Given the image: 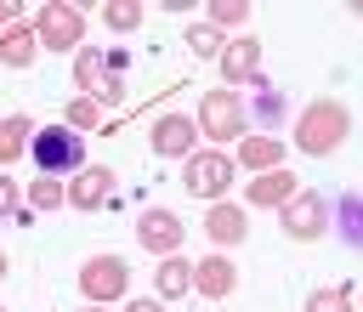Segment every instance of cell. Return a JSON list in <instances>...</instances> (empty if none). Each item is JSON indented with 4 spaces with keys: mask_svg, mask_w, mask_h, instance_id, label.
Here are the masks:
<instances>
[{
    "mask_svg": "<svg viewBox=\"0 0 363 312\" xmlns=\"http://www.w3.org/2000/svg\"><path fill=\"white\" fill-rule=\"evenodd\" d=\"M346 125H352L346 108L323 96V102H312V108L301 113V136H295V142H301L306 153H335V147L346 142Z\"/></svg>",
    "mask_w": 363,
    "mask_h": 312,
    "instance_id": "obj_1",
    "label": "cell"
},
{
    "mask_svg": "<svg viewBox=\"0 0 363 312\" xmlns=\"http://www.w3.org/2000/svg\"><path fill=\"white\" fill-rule=\"evenodd\" d=\"M74 79H79V85H96V96H102V102H125V51H113V57L79 51Z\"/></svg>",
    "mask_w": 363,
    "mask_h": 312,
    "instance_id": "obj_2",
    "label": "cell"
},
{
    "mask_svg": "<svg viewBox=\"0 0 363 312\" xmlns=\"http://www.w3.org/2000/svg\"><path fill=\"white\" fill-rule=\"evenodd\" d=\"M34 165H40V176H62V170H74L79 159H85V147H79V130H34Z\"/></svg>",
    "mask_w": 363,
    "mask_h": 312,
    "instance_id": "obj_3",
    "label": "cell"
},
{
    "mask_svg": "<svg viewBox=\"0 0 363 312\" xmlns=\"http://www.w3.org/2000/svg\"><path fill=\"white\" fill-rule=\"evenodd\" d=\"M34 40H45V51H74V45L85 40V17H79L74 6H40Z\"/></svg>",
    "mask_w": 363,
    "mask_h": 312,
    "instance_id": "obj_4",
    "label": "cell"
},
{
    "mask_svg": "<svg viewBox=\"0 0 363 312\" xmlns=\"http://www.w3.org/2000/svg\"><path fill=\"white\" fill-rule=\"evenodd\" d=\"M125 284H130V272H125L119 255H96V261H85V272H79V289H85L91 306H96V301H119Z\"/></svg>",
    "mask_w": 363,
    "mask_h": 312,
    "instance_id": "obj_5",
    "label": "cell"
},
{
    "mask_svg": "<svg viewBox=\"0 0 363 312\" xmlns=\"http://www.w3.org/2000/svg\"><path fill=\"white\" fill-rule=\"evenodd\" d=\"M199 130L216 136V142L238 136V130H244V108H238V96H233V91H210V96L199 102Z\"/></svg>",
    "mask_w": 363,
    "mask_h": 312,
    "instance_id": "obj_6",
    "label": "cell"
},
{
    "mask_svg": "<svg viewBox=\"0 0 363 312\" xmlns=\"http://www.w3.org/2000/svg\"><path fill=\"white\" fill-rule=\"evenodd\" d=\"M227 176H233L227 153H193L187 159V193H199V199H221L227 193Z\"/></svg>",
    "mask_w": 363,
    "mask_h": 312,
    "instance_id": "obj_7",
    "label": "cell"
},
{
    "mask_svg": "<svg viewBox=\"0 0 363 312\" xmlns=\"http://www.w3.org/2000/svg\"><path fill=\"white\" fill-rule=\"evenodd\" d=\"M323 216H329V210H323L318 193H295V199L284 204V233H289V238H318V233H323Z\"/></svg>",
    "mask_w": 363,
    "mask_h": 312,
    "instance_id": "obj_8",
    "label": "cell"
},
{
    "mask_svg": "<svg viewBox=\"0 0 363 312\" xmlns=\"http://www.w3.org/2000/svg\"><path fill=\"white\" fill-rule=\"evenodd\" d=\"M193 136H199V125H193L187 113H164V119L153 125V153H164V159L193 153Z\"/></svg>",
    "mask_w": 363,
    "mask_h": 312,
    "instance_id": "obj_9",
    "label": "cell"
},
{
    "mask_svg": "<svg viewBox=\"0 0 363 312\" xmlns=\"http://www.w3.org/2000/svg\"><path fill=\"white\" fill-rule=\"evenodd\" d=\"M136 238H142V250L170 255V250L182 244V216H170V210H147V216H142V227H136Z\"/></svg>",
    "mask_w": 363,
    "mask_h": 312,
    "instance_id": "obj_10",
    "label": "cell"
},
{
    "mask_svg": "<svg viewBox=\"0 0 363 312\" xmlns=\"http://www.w3.org/2000/svg\"><path fill=\"white\" fill-rule=\"evenodd\" d=\"M255 68H261V40H227V51H221V74H227V85L255 79Z\"/></svg>",
    "mask_w": 363,
    "mask_h": 312,
    "instance_id": "obj_11",
    "label": "cell"
},
{
    "mask_svg": "<svg viewBox=\"0 0 363 312\" xmlns=\"http://www.w3.org/2000/svg\"><path fill=\"white\" fill-rule=\"evenodd\" d=\"M233 284H238V272H233L221 255H210V261H199V267H193V289H199V295H210V301L233 295Z\"/></svg>",
    "mask_w": 363,
    "mask_h": 312,
    "instance_id": "obj_12",
    "label": "cell"
},
{
    "mask_svg": "<svg viewBox=\"0 0 363 312\" xmlns=\"http://www.w3.org/2000/svg\"><path fill=\"white\" fill-rule=\"evenodd\" d=\"M108 193H113V170H102V165H91L74 187H68V199L79 204V210H91V204H108Z\"/></svg>",
    "mask_w": 363,
    "mask_h": 312,
    "instance_id": "obj_13",
    "label": "cell"
},
{
    "mask_svg": "<svg viewBox=\"0 0 363 312\" xmlns=\"http://www.w3.org/2000/svg\"><path fill=\"white\" fill-rule=\"evenodd\" d=\"M295 193H301V187H295V176H289V170H267V176H255V182H250V199H255V204H289Z\"/></svg>",
    "mask_w": 363,
    "mask_h": 312,
    "instance_id": "obj_14",
    "label": "cell"
},
{
    "mask_svg": "<svg viewBox=\"0 0 363 312\" xmlns=\"http://www.w3.org/2000/svg\"><path fill=\"white\" fill-rule=\"evenodd\" d=\"M34 45H40L34 28H6V34H0V62H6V68H28V62H34Z\"/></svg>",
    "mask_w": 363,
    "mask_h": 312,
    "instance_id": "obj_15",
    "label": "cell"
},
{
    "mask_svg": "<svg viewBox=\"0 0 363 312\" xmlns=\"http://www.w3.org/2000/svg\"><path fill=\"white\" fill-rule=\"evenodd\" d=\"M204 227H210V238H216V244H238V238H244V210L216 204V210L204 216Z\"/></svg>",
    "mask_w": 363,
    "mask_h": 312,
    "instance_id": "obj_16",
    "label": "cell"
},
{
    "mask_svg": "<svg viewBox=\"0 0 363 312\" xmlns=\"http://www.w3.org/2000/svg\"><path fill=\"white\" fill-rule=\"evenodd\" d=\"M238 159H244L250 170H278V159H284V147H278L272 136H244V147H238Z\"/></svg>",
    "mask_w": 363,
    "mask_h": 312,
    "instance_id": "obj_17",
    "label": "cell"
},
{
    "mask_svg": "<svg viewBox=\"0 0 363 312\" xmlns=\"http://www.w3.org/2000/svg\"><path fill=\"white\" fill-rule=\"evenodd\" d=\"M28 130H34V125H28L23 113H11V119H0V165H11V159H17L23 147H28Z\"/></svg>",
    "mask_w": 363,
    "mask_h": 312,
    "instance_id": "obj_18",
    "label": "cell"
},
{
    "mask_svg": "<svg viewBox=\"0 0 363 312\" xmlns=\"http://www.w3.org/2000/svg\"><path fill=\"white\" fill-rule=\"evenodd\" d=\"M193 284V267L182 261V255H164V267H159V295H182Z\"/></svg>",
    "mask_w": 363,
    "mask_h": 312,
    "instance_id": "obj_19",
    "label": "cell"
},
{
    "mask_svg": "<svg viewBox=\"0 0 363 312\" xmlns=\"http://www.w3.org/2000/svg\"><path fill=\"white\" fill-rule=\"evenodd\" d=\"M340 233H346V244H363V193L340 199Z\"/></svg>",
    "mask_w": 363,
    "mask_h": 312,
    "instance_id": "obj_20",
    "label": "cell"
},
{
    "mask_svg": "<svg viewBox=\"0 0 363 312\" xmlns=\"http://www.w3.org/2000/svg\"><path fill=\"white\" fill-rule=\"evenodd\" d=\"M346 306H352V289H346V284L312 289V301H306V312H346Z\"/></svg>",
    "mask_w": 363,
    "mask_h": 312,
    "instance_id": "obj_21",
    "label": "cell"
},
{
    "mask_svg": "<svg viewBox=\"0 0 363 312\" xmlns=\"http://www.w3.org/2000/svg\"><path fill=\"white\" fill-rule=\"evenodd\" d=\"M68 125H74V130H96V125H102V102H96V96L68 102Z\"/></svg>",
    "mask_w": 363,
    "mask_h": 312,
    "instance_id": "obj_22",
    "label": "cell"
},
{
    "mask_svg": "<svg viewBox=\"0 0 363 312\" xmlns=\"http://www.w3.org/2000/svg\"><path fill=\"white\" fill-rule=\"evenodd\" d=\"M62 199H68V193H62L51 176H40V182L28 187V204H34V210H51V204H62Z\"/></svg>",
    "mask_w": 363,
    "mask_h": 312,
    "instance_id": "obj_23",
    "label": "cell"
},
{
    "mask_svg": "<svg viewBox=\"0 0 363 312\" xmlns=\"http://www.w3.org/2000/svg\"><path fill=\"white\" fill-rule=\"evenodd\" d=\"M102 17H108V28H119V34H130V28L142 23V6H102Z\"/></svg>",
    "mask_w": 363,
    "mask_h": 312,
    "instance_id": "obj_24",
    "label": "cell"
},
{
    "mask_svg": "<svg viewBox=\"0 0 363 312\" xmlns=\"http://www.w3.org/2000/svg\"><path fill=\"white\" fill-rule=\"evenodd\" d=\"M187 45H193V57H216V51H221V34H216L210 23H199V28L187 34Z\"/></svg>",
    "mask_w": 363,
    "mask_h": 312,
    "instance_id": "obj_25",
    "label": "cell"
},
{
    "mask_svg": "<svg viewBox=\"0 0 363 312\" xmlns=\"http://www.w3.org/2000/svg\"><path fill=\"white\" fill-rule=\"evenodd\" d=\"M210 17L227 28V23H244V17H250V6H244V0H216V6H210Z\"/></svg>",
    "mask_w": 363,
    "mask_h": 312,
    "instance_id": "obj_26",
    "label": "cell"
},
{
    "mask_svg": "<svg viewBox=\"0 0 363 312\" xmlns=\"http://www.w3.org/2000/svg\"><path fill=\"white\" fill-rule=\"evenodd\" d=\"M0 216H17V187H11V176H0Z\"/></svg>",
    "mask_w": 363,
    "mask_h": 312,
    "instance_id": "obj_27",
    "label": "cell"
},
{
    "mask_svg": "<svg viewBox=\"0 0 363 312\" xmlns=\"http://www.w3.org/2000/svg\"><path fill=\"white\" fill-rule=\"evenodd\" d=\"M284 113V96L278 91H261V119H278Z\"/></svg>",
    "mask_w": 363,
    "mask_h": 312,
    "instance_id": "obj_28",
    "label": "cell"
},
{
    "mask_svg": "<svg viewBox=\"0 0 363 312\" xmlns=\"http://www.w3.org/2000/svg\"><path fill=\"white\" fill-rule=\"evenodd\" d=\"M0 28H17V6L11 0H0Z\"/></svg>",
    "mask_w": 363,
    "mask_h": 312,
    "instance_id": "obj_29",
    "label": "cell"
},
{
    "mask_svg": "<svg viewBox=\"0 0 363 312\" xmlns=\"http://www.w3.org/2000/svg\"><path fill=\"white\" fill-rule=\"evenodd\" d=\"M130 312H164V306H159V301H136Z\"/></svg>",
    "mask_w": 363,
    "mask_h": 312,
    "instance_id": "obj_30",
    "label": "cell"
},
{
    "mask_svg": "<svg viewBox=\"0 0 363 312\" xmlns=\"http://www.w3.org/2000/svg\"><path fill=\"white\" fill-rule=\"evenodd\" d=\"M0 272H6V255H0Z\"/></svg>",
    "mask_w": 363,
    "mask_h": 312,
    "instance_id": "obj_31",
    "label": "cell"
},
{
    "mask_svg": "<svg viewBox=\"0 0 363 312\" xmlns=\"http://www.w3.org/2000/svg\"><path fill=\"white\" fill-rule=\"evenodd\" d=\"M85 312H91V306H85Z\"/></svg>",
    "mask_w": 363,
    "mask_h": 312,
    "instance_id": "obj_32",
    "label": "cell"
}]
</instances>
